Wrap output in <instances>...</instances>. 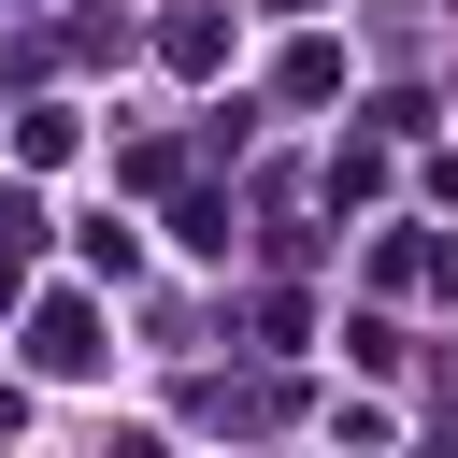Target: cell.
Listing matches in <instances>:
<instances>
[{"instance_id":"1","label":"cell","mask_w":458,"mask_h":458,"mask_svg":"<svg viewBox=\"0 0 458 458\" xmlns=\"http://www.w3.org/2000/svg\"><path fill=\"white\" fill-rule=\"evenodd\" d=\"M29 358H43V372H86V358H100V344H86V315H72V301H57V315H43V329H29Z\"/></svg>"}]
</instances>
